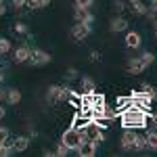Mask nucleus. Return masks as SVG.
<instances>
[{"label":"nucleus","instance_id":"obj_1","mask_svg":"<svg viewBox=\"0 0 157 157\" xmlns=\"http://www.w3.org/2000/svg\"><path fill=\"white\" fill-rule=\"evenodd\" d=\"M120 120L124 128H147V121H149V113L145 109L138 107H128L126 111L120 113Z\"/></svg>","mask_w":157,"mask_h":157},{"label":"nucleus","instance_id":"obj_2","mask_svg":"<svg viewBox=\"0 0 157 157\" xmlns=\"http://www.w3.org/2000/svg\"><path fill=\"white\" fill-rule=\"evenodd\" d=\"M84 136L88 140H92L94 145H101L105 143V132H103V121L98 120H88V124L84 126Z\"/></svg>","mask_w":157,"mask_h":157},{"label":"nucleus","instance_id":"obj_3","mask_svg":"<svg viewBox=\"0 0 157 157\" xmlns=\"http://www.w3.org/2000/svg\"><path fill=\"white\" fill-rule=\"evenodd\" d=\"M82 140H86L84 132H80V130H75V128H67L63 136H61V143L67 147L69 151H78V147L82 145Z\"/></svg>","mask_w":157,"mask_h":157},{"label":"nucleus","instance_id":"obj_4","mask_svg":"<svg viewBox=\"0 0 157 157\" xmlns=\"http://www.w3.org/2000/svg\"><path fill=\"white\" fill-rule=\"evenodd\" d=\"M27 63L34 65V67H44V65L50 63V55L42 48H32L29 50V61H27Z\"/></svg>","mask_w":157,"mask_h":157},{"label":"nucleus","instance_id":"obj_5","mask_svg":"<svg viewBox=\"0 0 157 157\" xmlns=\"http://www.w3.org/2000/svg\"><path fill=\"white\" fill-rule=\"evenodd\" d=\"M46 101L48 103H63V101H67V86H48Z\"/></svg>","mask_w":157,"mask_h":157},{"label":"nucleus","instance_id":"obj_6","mask_svg":"<svg viewBox=\"0 0 157 157\" xmlns=\"http://www.w3.org/2000/svg\"><path fill=\"white\" fill-rule=\"evenodd\" d=\"M73 17H75V23H84V25H92L94 23V15L88 11V9H82V6H75Z\"/></svg>","mask_w":157,"mask_h":157},{"label":"nucleus","instance_id":"obj_7","mask_svg":"<svg viewBox=\"0 0 157 157\" xmlns=\"http://www.w3.org/2000/svg\"><path fill=\"white\" fill-rule=\"evenodd\" d=\"M92 34V25H84V23H75L71 27V38L73 40H86Z\"/></svg>","mask_w":157,"mask_h":157},{"label":"nucleus","instance_id":"obj_8","mask_svg":"<svg viewBox=\"0 0 157 157\" xmlns=\"http://www.w3.org/2000/svg\"><path fill=\"white\" fill-rule=\"evenodd\" d=\"M134 140H136V132H134L132 128H126V132L121 134V140H120L121 149H124V151H132Z\"/></svg>","mask_w":157,"mask_h":157},{"label":"nucleus","instance_id":"obj_9","mask_svg":"<svg viewBox=\"0 0 157 157\" xmlns=\"http://www.w3.org/2000/svg\"><path fill=\"white\" fill-rule=\"evenodd\" d=\"M78 155H82V157H94L97 155V145L92 143V140H82V145L78 147V151H75Z\"/></svg>","mask_w":157,"mask_h":157},{"label":"nucleus","instance_id":"obj_10","mask_svg":"<svg viewBox=\"0 0 157 157\" xmlns=\"http://www.w3.org/2000/svg\"><path fill=\"white\" fill-rule=\"evenodd\" d=\"M126 69H128V73H132V75H138V73H143L147 69V65L140 61V57H138V59H130L128 61Z\"/></svg>","mask_w":157,"mask_h":157},{"label":"nucleus","instance_id":"obj_11","mask_svg":"<svg viewBox=\"0 0 157 157\" xmlns=\"http://www.w3.org/2000/svg\"><path fill=\"white\" fill-rule=\"evenodd\" d=\"M140 44H143V38L138 32H126V46L128 48H140Z\"/></svg>","mask_w":157,"mask_h":157},{"label":"nucleus","instance_id":"obj_12","mask_svg":"<svg viewBox=\"0 0 157 157\" xmlns=\"http://www.w3.org/2000/svg\"><path fill=\"white\" fill-rule=\"evenodd\" d=\"M109 29H111V34H121V32L128 29V21H126L124 17H115V19H111Z\"/></svg>","mask_w":157,"mask_h":157},{"label":"nucleus","instance_id":"obj_13","mask_svg":"<svg viewBox=\"0 0 157 157\" xmlns=\"http://www.w3.org/2000/svg\"><path fill=\"white\" fill-rule=\"evenodd\" d=\"M29 46H19V48L15 50V55H13V59H15V63L17 65H21V63H27L29 61Z\"/></svg>","mask_w":157,"mask_h":157},{"label":"nucleus","instance_id":"obj_14","mask_svg":"<svg viewBox=\"0 0 157 157\" xmlns=\"http://www.w3.org/2000/svg\"><path fill=\"white\" fill-rule=\"evenodd\" d=\"M29 136H17V138H13V149H15V153H23L27 151V147H29Z\"/></svg>","mask_w":157,"mask_h":157},{"label":"nucleus","instance_id":"obj_15","mask_svg":"<svg viewBox=\"0 0 157 157\" xmlns=\"http://www.w3.org/2000/svg\"><path fill=\"white\" fill-rule=\"evenodd\" d=\"M80 88H82V92H84V94H90V92H94V90H97V84H94V80H92V78L84 75V78L80 80Z\"/></svg>","mask_w":157,"mask_h":157},{"label":"nucleus","instance_id":"obj_16","mask_svg":"<svg viewBox=\"0 0 157 157\" xmlns=\"http://www.w3.org/2000/svg\"><path fill=\"white\" fill-rule=\"evenodd\" d=\"M128 4H130L134 15H147V11H149V6H147L143 0H128Z\"/></svg>","mask_w":157,"mask_h":157},{"label":"nucleus","instance_id":"obj_17","mask_svg":"<svg viewBox=\"0 0 157 157\" xmlns=\"http://www.w3.org/2000/svg\"><path fill=\"white\" fill-rule=\"evenodd\" d=\"M4 101H6L9 105H17V103L21 101V92H19L17 88H11V90L4 92Z\"/></svg>","mask_w":157,"mask_h":157},{"label":"nucleus","instance_id":"obj_18","mask_svg":"<svg viewBox=\"0 0 157 157\" xmlns=\"http://www.w3.org/2000/svg\"><path fill=\"white\" fill-rule=\"evenodd\" d=\"M145 149H147V136H145V134H136V140H134L132 151L140 153V151H145Z\"/></svg>","mask_w":157,"mask_h":157},{"label":"nucleus","instance_id":"obj_19","mask_svg":"<svg viewBox=\"0 0 157 157\" xmlns=\"http://www.w3.org/2000/svg\"><path fill=\"white\" fill-rule=\"evenodd\" d=\"M50 4V0H25V6H29L32 11H38V9H46Z\"/></svg>","mask_w":157,"mask_h":157},{"label":"nucleus","instance_id":"obj_20","mask_svg":"<svg viewBox=\"0 0 157 157\" xmlns=\"http://www.w3.org/2000/svg\"><path fill=\"white\" fill-rule=\"evenodd\" d=\"M15 153V149H13V140H4L2 145H0V157H11Z\"/></svg>","mask_w":157,"mask_h":157},{"label":"nucleus","instance_id":"obj_21","mask_svg":"<svg viewBox=\"0 0 157 157\" xmlns=\"http://www.w3.org/2000/svg\"><path fill=\"white\" fill-rule=\"evenodd\" d=\"M145 136H147V149L157 151V132H155V130H149Z\"/></svg>","mask_w":157,"mask_h":157},{"label":"nucleus","instance_id":"obj_22","mask_svg":"<svg viewBox=\"0 0 157 157\" xmlns=\"http://www.w3.org/2000/svg\"><path fill=\"white\" fill-rule=\"evenodd\" d=\"M88 124V117H84L82 113H75V120H73V124H71V128H75V130H84V126Z\"/></svg>","mask_w":157,"mask_h":157},{"label":"nucleus","instance_id":"obj_23","mask_svg":"<svg viewBox=\"0 0 157 157\" xmlns=\"http://www.w3.org/2000/svg\"><path fill=\"white\" fill-rule=\"evenodd\" d=\"M13 44L9 38H0V55H6V52H11Z\"/></svg>","mask_w":157,"mask_h":157},{"label":"nucleus","instance_id":"obj_24","mask_svg":"<svg viewBox=\"0 0 157 157\" xmlns=\"http://www.w3.org/2000/svg\"><path fill=\"white\" fill-rule=\"evenodd\" d=\"M140 61H143L147 67H149V65H153V61H155V55H153V52H149V50H145V52L140 55Z\"/></svg>","mask_w":157,"mask_h":157},{"label":"nucleus","instance_id":"obj_25","mask_svg":"<svg viewBox=\"0 0 157 157\" xmlns=\"http://www.w3.org/2000/svg\"><path fill=\"white\" fill-rule=\"evenodd\" d=\"M67 153H71V151H69L67 147L63 145V143H59V145H57V151H55V155H59V157H65Z\"/></svg>","mask_w":157,"mask_h":157},{"label":"nucleus","instance_id":"obj_26","mask_svg":"<svg viewBox=\"0 0 157 157\" xmlns=\"http://www.w3.org/2000/svg\"><path fill=\"white\" fill-rule=\"evenodd\" d=\"M9 136H11V134H9V128L0 126V145H2L4 140H9Z\"/></svg>","mask_w":157,"mask_h":157},{"label":"nucleus","instance_id":"obj_27","mask_svg":"<svg viewBox=\"0 0 157 157\" xmlns=\"http://www.w3.org/2000/svg\"><path fill=\"white\" fill-rule=\"evenodd\" d=\"M94 4V0H75V6H82V9H90Z\"/></svg>","mask_w":157,"mask_h":157},{"label":"nucleus","instance_id":"obj_28","mask_svg":"<svg viewBox=\"0 0 157 157\" xmlns=\"http://www.w3.org/2000/svg\"><path fill=\"white\" fill-rule=\"evenodd\" d=\"M78 75H80V71H78L75 67H69V69H67V82H71V80H75Z\"/></svg>","mask_w":157,"mask_h":157},{"label":"nucleus","instance_id":"obj_29","mask_svg":"<svg viewBox=\"0 0 157 157\" xmlns=\"http://www.w3.org/2000/svg\"><path fill=\"white\" fill-rule=\"evenodd\" d=\"M15 32H17V34H27V25L21 23V21H17V23H15Z\"/></svg>","mask_w":157,"mask_h":157},{"label":"nucleus","instance_id":"obj_30","mask_svg":"<svg viewBox=\"0 0 157 157\" xmlns=\"http://www.w3.org/2000/svg\"><path fill=\"white\" fill-rule=\"evenodd\" d=\"M113 6H115L117 11H124V9H126V4H124V0H113Z\"/></svg>","mask_w":157,"mask_h":157},{"label":"nucleus","instance_id":"obj_31","mask_svg":"<svg viewBox=\"0 0 157 157\" xmlns=\"http://www.w3.org/2000/svg\"><path fill=\"white\" fill-rule=\"evenodd\" d=\"M143 90H145V92H149V94H155V97H157V92H155V88H153V86L143 84Z\"/></svg>","mask_w":157,"mask_h":157},{"label":"nucleus","instance_id":"obj_32","mask_svg":"<svg viewBox=\"0 0 157 157\" xmlns=\"http://www.w3.org/2000/svg\"><path fill=\"white\" fill-rule=\"evenodd\" d=\"M13 6L15 9H21V6H25V0H13Z\"/></svg>","mask_w":157,"mask_h":157},{"label":"nucleus","instance_id":"obj_33","mask_svg":"<svg viewBox=\"0 0 157 157\" xmlns=\"http://www.w3.org/2000/svg\"><path fill=\"white\" fill-rule=\"evenodd\" d=\"M90 59H92V61H98V59H101V52H98V50H92V52H90Z\"/></svg>","mask_w":157,"mask_h":157},{"label":"nucleus","instance_id":"obj_34","mask_svg":"<svg viewBox=\"0 0 157 157\" xmlns=\"http://www.w3.org/2000/svg\"><path fill=\"white\" fill-rule=\"evenodd\" d=\"M149 9H151V11H157V0H151V2H149Z\"/></svg>","mask_w":157,"mask_h":157},{"label":"nucleus","instance_id":"obj_35","mask_svg":"<svg viewBox=\"0 0 157 157\" xmlns=\"http://www.w3.org/2000/svg\"><path fill=\"white\" fill-rule=\"evenodd\" d=\"M4 115H6V109L2 107V103H0V120H4Z\"/></svg>","mask_w":157,"mask_h":157},{"label":"nucleus","instance_id":"obj_36","mask_svg":"<svg viewBox=\"0 0 157 157\" xmlns=\"http://www.w3.org/2000/svg\"><path fill=\"white\" fill-rule=\"evenodd\" d=\"M4 13H6V6H4V4H0V17H2Z\"/></svg>","mask_w":157,"mask_h":157},{"label":"nucleus","instance_id":"obj_37","mask_svg":"<svg viewBox=\"0 0 157 157\" xmlns=\"http://www.w3.org/2000/svg\"><path fill=\"white\" fill-rule=\"evenodd\" d=\"M4 82V73H2V69H0V84Z\"/></svg>","mask_w":157,"mask_h":157},{"label":"nucleus","instance_id":"obj_38","mask_svg":"<svg viewBox=\"0 0 157 157\" xmlns=\"http://www.w3.org/2000/svg\"><path fill=\"white\" fill-rule=\"evenodd\" d=\"M4 101V90H0V103Z\"/></svg>","mask_w":157,"mask_h":157},{"label":"nucleus","instance_id":"obj_39","mask_svg":"<svg viewBox=\"0 0 157 157\" xmlns=\"http://www.w3.org/2000/svg\"><path fill=\"white\" fill-rule=\"evenodd\" d=\"M153 19H155V27H157V15H155V17H153Z\"/></svg>","mask_w":157,"mask_h":157},{"label":"nucleus","instance_id":"obj_40","mask_svg":"<svg viewBox=\"0 0 157 157\" xmlns=\"http://www.w3.org/2000/svg\"><path fill=\"white\" fill-rule=\"evenodd\" d=\"M0 4H4V0H0Z\"/></svg>","mask_w":157,"mask_h":157},{"label":"nucleus","instance_id":"obj_41","mask_svg":"<svg viewBox=\"0 0 157 157\" xmlns=\"http://www.w3.org/2000/svg\"><path fill=\"white\" fill-rule=\"evenodd\" d=\"M155 38H157V29H155Z\"/></svg>","mask_w":157,"mask_h":157}]
</instances>
